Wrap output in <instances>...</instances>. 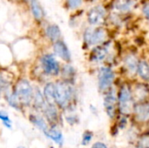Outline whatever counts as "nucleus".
<instances>
[{
  "label": "nucleus",
  "mask_w": 149,
  "mask_h": 148,
  "mask_svg": "<svg viewBox=\"0 0 149 148\" xmlns=\"http://www.w3.org/2000/svg\"><path fill=\"white\" fill-rule=\"evenodd\" d=\"M72 88L65 82H59L55 85V102L61 107H66L72 99Z\"/></svg>",
  "instance_id": "nucleus-1"
},
{
  "label": "nucleus",
  "mask_w": 149,
  "mask_h": 148,
  "mask_svg": "<svg viewBox=\"0 0 149 148\" xmlns=\"http://www.w3.org/2000/svg\"><path fill=\"white\" fill-rule=\"evenodd\" d=\"M120 110L124 114H129L134 109V100L132 92L128 85H124L119 93Z\"/></svg>",
  "instance_id": "nucleus-2"
},
{
  "label": "nucleus",
  "mask_w": 149,
  "mask_h": 148,
  "mask_svg": "<svg viewBox=\"0 0 149 148\" xmlns=\"http://www.w3.org/2000/svg\"><path fill=\"white\" fill-rule=\"evenodd\" d=\"M14 94H15L17 99L24 105H29L31 100L33 99L32 88H31L30 83L24 79L20 80L17 84Z\"/></svg>",
  "instance_id": "nucleus-3"
},
{
  "label": "nucleus",
  "mask_w": 149,
  "mask_h": 148,
  "mask_svg": "<svg viewBox=\"0 0 149 148\" xmlns=\"http://www.w3.org/2000/svg\"><path fill=\"white\" fill-rule=\"evenodd\" d=\"M85 41L89 45L101 44L107 38V31L103 28L87 29L85 32Z\"/></svg>",
  "instance_id": "nucleus-4"
},
{
  "label": "nucleus",
  "mask_w": 149,
  "mask_h": 148,
  "mask_svg": "<svg viewBox=\"0 0 149 148\" xmlns=\"http://www.w3.org/2000/svg\"><path fill=\"white\" fill-rule=\"evenodd\" d=\"M114 79V73L109 67H102L99 72V87L101 91L109 90Z\"/></svg>",
  "instance_id": "nucleus-5"
},
{
  "label": "nucleus",
  "mask_w": 149,
  "mask_h": 148,
  "mask_svg": "<svg viewBox=\"0 0 149 148\" xmlns=\"http://www.w3.org/2000/svg\"><path fill=\"white\" fill-rule=\"evenodd\" d=\"M41 64L45 73L49 75H57L59 72V65L55 58L51 54H46L42 57Z\"/></svg>",
  "instance_id": "nucleus-6"
},
{
  "label": "nucleus",
  "mask_w": 149,
  "mask_h": 148,
  "mask_svg": "<svg viewBox=\"0 0 149 148\" xmlns=\"http://www.w3.org/2000/svg\"><path fill=\"white\" fill-rule=\"evenodd\" d=\"M106 17V10L104 7L98 5L90 10L88 12V21L93 25H98L100 24L104 20Z\"/></svg>",
  "instance_id": "nucleus-7"
},
{
  "label": "nucleus",
  "mask_w": 149,
  "mask_h": 148,
  "mask_svg": "<svg viewBox=\"0 0 149 148\" xmlns=\"http://www.w3.org/2000/svg\"><path fill=\"white\" fill-rule=\"evenodd\" d=\"M115 105H116L115 92H113V91H110L107 94L104 101V106L107 113L110 118H113L115 115Z\"/></svg>",
  "instance_id": "nucleus-8"
},
{
  "label": "nucleus",
  "mask_w": 149,
  "mask_h": 148,
  "mask_svg": "<svg viewBox=\"0 0 149 148\" xmlns=\"http://www.w3.org/2000/svg\"><path fill=\"white\" fill-rule=\"evenodd\" d=\"M54 52L56 53L57 56H58L60 58H62L65 61H70L71 60V53L70 51L68 50L66 44L60 40L56 41L53 46Z\"/></svg>",
  "instance_id": "nucleus-9"
},
{
  "label": "nucleus",
  "mask_w": 149,
  "mask_h": 148,
  "mask_svg": "<svg viewBox=\"0 0 149 148\" xmlns=\"http://www.w3.org/2000/svg\"><path fill=\"white\" fill-rule=\"evenodd\" d=\"M136 119L139 121H147L149 117V106L148 103L137 105L134 108Z\"/></svg>",
  "instance_id": "nucleus-10"
},
{
  "label": "nucleus",
  "mask_w": 149,
  "mask_h": 148,
  "mask_svg": "<svg viewBox=\"0 0 149 148\" xmlns=\"http://www.w3.org/2000/svg\"><path fill=\"white\" fill-rule=\"evenodd\" d=\"M108 54V46L100 45L93 49L91 54V59L94 62H100L104 60Z\"/></svg>",
  "instance_id": "nucleus-11"
},
{
  "label": "nucleus",
  "mask_w": 149,
  "mask_h": 148,
  "mask_svg": "<svg viewBox=\"0 0 149 148\" xmlns=\"http://www.w3.org/2000/svg\"><path fill=\"white\" fill-rule=\"evenodd\" d=\"M135 4L134 0H115L113 7L122 12H127L133 9Z\"/></svg>",
  "instance_id": "nucleus-12"
},
{
  "label": "nucleus",
  "mask_w": 149,
  "mask_h": 148,
  "mask_svg": "<svg viewBox=\"0 0 149 148\" xmlns=\"http://www.w3.org/2000/svg\"><path fill=\"white\" fill-rule=\"evenodd\" d=\"M49 139H51L52 140H53L55 143L58 144V145H62L64 142V138H63V134L61 133V132L58 129L52 128V129H47L45 133H44Z\"/></svg>",
  "instance_id": "nucleus-13"
},
{
  "label": "nucleus",
  "mask_w": 149,
  "mask_h": 148,
  "mask_svg": "<svg viewBox=\"0 0 149 148\" xmlns=\"http://www.w3.org/2000/svg\"><path fill=\"white\" fill-rule=\"evenodd\" d=\"M44 95L49 105H53L55 102V85L52 83L47 84L44 88Z\"/></svg>",
  "instance_id": "nucleus-14"
},
{
  "label": "nucleus",
  "mask_w": 149,
  "mask_h": 148,
  "mask_svg": "<svg viewBox=\"0 0 149 148\" xmlns=\"http://www.w3.org/2000/svg\"><path fill=\"white\" fill-rule=\"evenodd\" d=\"M31 12L36 20L40 21L43 19L44 11H43V9L41 8L39 3L38 2V0H31Z\"/></svg>",
  "instance_id": "nucleus-15"
},
{
  "label": "nucleus",
  "mask_w": 149,
  "mask_h": 148,
  "mask_svg": "<svg viewBox=\"0 0 149 148\" xmlns=\"http://www.w3.org/2000/svg\"><path fill=\"white\" fill-rule=\"evenodd\" d=\"M46 35L47 37L52 40V41H58V38H60L61 32L60 29L58 28V25L56 24H51L46 28Z\"/></svg>",
  "instance_id": "nucleus-16"
},
{
  "label": "nucleus",
  "mask_w": 149,
  "mask_h": 148,
  "mask_svg": "<svg viewBox=\"0 0 149 148\" xmlns=\"http://www.w3.org/2000/svg\"><path fill=\"white\" fill-rule=\"evenodd\" d=\"M137 71L139 75L141 77V79L148 80L149 78V67L148 64L146 61H141L138 64Z\"/></svg>",
  "instance_id": "nucleus-17"
},
{
  "label": "nucleus",
  "mask_w": 149,
  "mask_h": 148,
  "mask_svg": "<svg viewBox=\"0 0 149 148\" xmlns=\"http://www.w3.org/2000/svg\"><path fill=\"white\" fill-rule=\"evenodd\" d=\"M45 116L51 122H55L58 120V111L54 105H48L45 107Z\"/></svg>",
  "instance_id": "nucleus-18"
},
{
  "label": "nucleus",
  "mask_w": 149,
  "mask_h": 148,
  "mask_svg": "<svg viewBox=\"0 0 149 148\" xmlns=\"http://www.w3.org/2000/svg\"><path fill=\"white\" fill-rule=\"evenodd\" d=\"M30 120L38 128L40 129L41 131H43L44 133L48 129L47 128V126H46V123L45 122L44 119L39 117V116H36V115H31L30 116Z\"/></svg>",
  "instance_id": "nucleus-19"
},
{
  "label": "nucleus",
  "mask_w": 149,
  "mask_h": 148,
  "mask_svg": "<svg viewBox=\"0 0 149 148\" xmlns=\"http://www.w3.org/2000/svg\"><path fill=\"white\" fill-rule=\"evenodd\" d=\"M126 65L127 66V69H129L130 72H135L138 66V61L134 56H127L126 58Z\"/></svg>",
  "instance_id": "nucleus-20"
},
{
  "label": "nucleus",
  "mask_w": 149,
  "mask_h": 148,
  "mask_svg": "<svg viewBox=\"0 0 149 148\" xmlns=\"http://www.w3.org/2000/svg\"><path fill=\"white\" fill-rule=\"evenodd\" d=\"M33 99H34V104H35V106L38 107V108H40L42 106H44V104H45V99L41 94V92H39V90H36L35 93L33 94Z\"/></svg>",
  "instance_id": "nucleus-21"
},
{
  "label": "nucleus",
  "mask_w": 149,
  "mask_h": 148,
  "mask_svg": "<svg viewBox=\"0 0 149 148\" xmlns=\"http://www.w3.org/2000/svg\"><path fill=\"white\" fill-rule=\"evenodd\" d=\"M6 99L8 101V103L10 105V106H12L15 109H19L18 107V100L17 99L14 92H6Z\"/></svg>",
  "instance_id": "nucleus-22"
},
{
  "label": "nucleus",
  "mask_w": 149,
  "mask_h": 148,
  "mask_svg": "<svg viewBox=\"0 0 149 148\" xmlns=\"http://www.w3.org/2000/svg\"><path fill=\"white\" fill-rule=\"evenodd\" d=\"M0 120L3 122V125L10 129L11 128V120H10V117L8 115V113L4 111H0Z\"/></svg>",
  "instance_id": "nucleus-23"
},
{
  "label": "nucleus",
  "mask_w": 149,
  "mask_h": 148,
  "mask_svg": "<svg viewBox=\"0 0 149 148\" xmlns=\"http://www.w3.org/2000/svg\"><path fill=\"white\" fill-rule=\"evenodd\" d=\"M82 1L83 0H66V4L70 9L74 10L81 5Z\"/></svg>",
  "instance_id": "nucleus-24"
},
{
  "label": "nucleus",
  "mask_w": 149,
  "mask_h": 148,
  "mask_svg": "<svg viewBox=\"0 0 149 148\" xmlns=\"http://www.w3.org/2000/svg\"><path fill=\"white\" fill-rule=\"evenodd\" d=\"M93 137V133L91 132H86L83 135V139H82V145L86 146L90 143V141L92 140Z\"/></svg>",
  "instance_id": "nucleus-25"
},
{
  "label": "nucleus",
  "mask_w": 149,
  "mask_h": 148,
  "mask_svg": "<svg viewBox=\"0 0 149 148\" xmlns=\"http://www.w3.org/2000/svg\"><path fill=\"white\" fill-rule=\"evenodd\" d=\"M138 148H149V138L148 134L144 135L141 139V140L139 142V147Z\"/></svg>",
  "instance_id": "nucleus-26"
},
{
  "label": "nucleus",
  "mask_w": 149,
  "mask_h": 148,
  "mask_svg": "<svg viewBox=\"0 0 149 148\" xmlns=\"http://www.w3.org/2000/svg\"><path fill=\"white\" fill-rule=\"evenodd\" d=\"M72 73H73V68L70 65H66L64 67V71H63V74L64 76L65 75L66 78L68 77H71L72 76Z\"/></svg>",
  "instance_id": "nucleus-27"
},
{
  "label": "nucleus",
  "mask_w": 149,
  "mask_h": 148,
  "mask_svg": "<svg viewBox=\"0 0 149 148\" xmlns=\"http://www.w3.org/2000/svg\"><path fill=\"white\" fill-rule=\"evenodd\" d=\"M92 148H107V147L102 142H96V143L93 144Z\"/></svg>",
  "instance_id": "nucleus-28"
},
{
  "label": "nucleus",
  "mask_w": 149,
  "mask_h": 148,
  "mask_svg": "<svg viewBox=\"0 0 149 148\" xmlns=\"http://www.w3.org/2000/svg\"><path fill=\"white\" fill-rule=\"evenodd\" d=\"M143 12L145 13L146 17H148V3L145 4V6H144V8H143Z\"/></svg>",
  "instance_id": "nucleus-29"
},
{
  "label": "nucleus",
  "mask_w": 149,
  "mask_h": 148,
  "mask_svg": "<svg viewBox=\"0 0 149 148\" xmlns=\"http://www.w3.org/2000/svg\"><path fill=\"white\" fill-rule=\"evenodd\" d=\"M17 148H25V147H18Z\"/></svg>",
  "instance_id": "nucleus-30"
}]
</instances>
